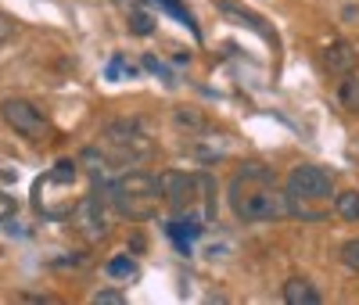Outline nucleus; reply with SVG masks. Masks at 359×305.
Instances as JSON below:
<instances>
[{
  "mask_svg": "<svg viewBox=\"0 0 359 305\" xmlns=\"http://www.w3.org/2000/svg\"><path fill=\"white\" fill-rule=\"evenodd\" d=\"M11 212H15V198L11 194H0V223H4Z\"/></svg>",
  "mask_w": 359,
  "mask_h": 305,
  "instance_id": "obj_18",
  "label": "nucleus"
},
{
  "mask_svg": "<svg viewBox=\"0 0 359 305\" xmlns=\"http://www.w3.org/2000/svg\"><path fill=\"white\" fill-rule=\"evenodd\" d=\"M284 301H287V305H320L323 294H320L306 277H291V280L284 284Z\"/></svg>",
  "mask_w": 359,
  "mask_h": 305,
  "instance_id": "obj_9",
  "label": "nucleus"
},
{
  "mask_svg": "<svg viewBox=\"0 0 359 305\" xmlns=\"http://www.w3.org/2000/svg\"><path fill=\"white\" fill-rule=\"evenodd\" d=\"M230 208L245 223H273L291 216V198L277 187L273 169L248 162L230 179Z\"/></svg>",
  "mask_w": 359,
  "mask_h": 305,
  "instance_id": "obj_1",
  "label": "nucleus"
},
{
  "mask_svg": "<svg viewBox=\"0 0 359 305\" xmlns=\"http://www.w3.org/2000/svg\"><path fill=\"white\" fill-rule=\"evenodd\" d=\"M130 33L137 36H151L155 33V18L147 11H130Z\"/></svg>",
  "mask_w": 359,
  "mask_h": 305,
  "instance_id": "obj_13",
  "label": "nucleus"
},
{
  "mask_svg": "<svg viewBox=\"0 0 359 305\" xmlns=\"http://www.w3.org/2000/svg\"><path fill=\"white\" fill-rule=\"evenodd\" d=\"M108 198L101 194V191H90L79 205H76V226H79V233L86 237V240H101V237H108V230H111V216H108Z\"/></svg>",
  "mask_w": 359,
  "mask_h": 305,
  "instance_id": "obj_7",
  "label": "nucleus"
},
{
  "mask_svg": "<svg viewBox=\"0 0 359 305\" xmlns=\"http://www.w3.org/2000/svg\"><path fill=\"white\" fill-rule=\"evenodd\" d=\"M144 69H147V72H158V76H165V79H169L165 65H162V61H155V57H144Z\"/></svg>",
  "mask_w": 359,
  "mask_h": 305,
  "instance_id": "obj_19",
  "label": "nucleus"
},
{
  "mask_svg": "<svg viewBox=\"0 0 359 305\" xmlns=\"http://www.w3.org/2000/svg\"><path fill=\"white\" fill-rule=\"evenodd\" d=\"M338 97L348 111H359V76H341V86H338Z\"/></svg>",
  "mask_w": 359,
  "mask_h": 305,
  "instance_id": "obj_11",
  "label": "nucleus"
},
{
  "mask_svg": "<svg viewBox=\"0 0 359 305\" xmlns=\"http://www.w3.org/2000/svg\"><path fill=\"white\" fill-rule=\"evenodd\" d=\"M104 198L123 219L147 223V219L158 216L162 187H158V176L140 172V169H126V172L104 179Z\"/></svg>",
  "mask_w": 359,
  "mask_h": 305,
  "instance_id": "obj_4",
  "label": "nucleus"
},
{
  "mask_svg": "<svg viewBox=\"0 0 359 305\" xmlns=\"http://www.w3.org/2000/svg\"><path fill=\"white\" fill-rule=\"evenodd\" d=\"M90 191H94V176L86 172V165L79 158H62L33 183V205L47 219H65Z\"/></svg>",
  "mask_w": 359,
  "mask_h": 305,
  "instance_id": "obj_2",
  "label": "nucleus"
},
{
  "mask_svg": "<svg viewBox=\"0 0 359 305\" xmlns=\"http://www.w3.org/2000/svg\"><path fill=\"white\" fill-rule=\"evenodd\" d=\"M104 269H108V277H115V280H130V277H137V262H133L130 255H115Z\"/></svg>",
  "mask_w": 359,
  "mask_h": 305,
  "instance_id": "obj_12",
  "label": "nucleus"
},
{
  "mask_svg": "<svg viewBox=\"0 0 359 305\" xmlns=\"http://www.w3.org/2000/svg\"><path fill=\"white\" fill-rule=\"evenodd\" d=\"M0 115H4V122L25 140H47L50 137V122L47 115L25 97H8L4 104H0Z\"/></svg>",
  "mask_w": 359,
  "mask_h": 305,
  "instance_id": "obj_6",
  "label": "nucleus"
},
{
  "mask_svg": "<svg viewBox=\"0 0 359 305\" xmlns=\"http://www.w3.org/2000/svg\"><path fill=\"white\" fill-rule=\"evenodd\" d=\"M323 65H327V72H334V76H348L359 65V54H355V47L348 40H334L331 47L323 50Z\"/></svg>",
  "mask_w": 359,
  "mask_h": 305,
  "instance_id": "obj_8",
  "label": "nucleus"
},
{
  "mask_svg": "<svg viewBox=\"0 0 359 305\" xmlns=\"http://www.w3.org/2000/svg\"><path fill=\"white\" fill-rule=\"evenodd\" d=\"M11 36H15V22H11L8 15H0V43L11 40Z\"/></svg>",
  "mask_w": 359,
  "mask_h": 305,
  "instance_id": "obj_17",
  "label": "nucleus"
},
{
  "mask_svg": "<svg viewBox=\"0 0 359 305\" xmlns=\"http://www.w3.org/2000/svg\"><path fill=\"white\" fill-rule=\"evenodd\" d=\"M118 72H123V61H118V57H115V61H111V65H108V79H115Z\"/></svg>",
  "mask_w": 359,
  "mask_h": 305,
  "instance_id": "obj_20",
  "label": "nucleus"
},
{
  "mask_svg": "<svg viewBox=\"0 0 359 305\" xmlns=\"http://www.w3.org/2000/svg\"><path fill=\"white\" fill-rule=\"evenodd\" d=\"M176 122H180V126H194V130H201V126H205V118H201V115H194L191 108H180V111H176Z\"/></svg>",
  "mask_w": 359,
  "mask_h": 305,
  "instance_id": "obj_16",
  "label": "nucleus"
},
{
  "mask_svg": "<svg viewBox=\"0 0 359 305\" xmlns=\"http://www.w3.org/2000/svg\"><path fill=\"white\" fill-rule=\"evenodd\" d=\"M287 198H291V212L306 219H320L309 205H327L334 198V179L320 165H298L287 176Z\"/></svg>",
  "mask_w": 359,
  "mask_h": 305,
  "instance_id": "obj_5",
  "label": "nucleus"
},
{
  "mask_svg": "<svg viewBox=\"0 0 359 305\" xmlns=\"http://www.w3.org/2000/svg\"><path fill=\"white\" fill-rule=\"evenodd\" d=\"M90 301H94V305H123L126 294L115 291V287H101V291H94V298H90Z\"/></svg>",
  "mask_w": 359,
  "mask_h": 305,
  "instance_id": "obj_15",
  "label": "nucleus"
},
{
  "mask_svg": "<svg viewBox=\"0 0 359 305\" xmlns=\"http://www.w3.org/2000/svg\"><path fill=\"white\" fill-rule=\"evenodd\" d=\"M334 208H338V216L348 219V223H359V191H345L334 198Z\"/></svg>",
  "mask_w": 359,
  "mask_h": 305,
  "instance_id": "obj_10",
  "label": "nucleus"
},
{
  "mask_svg": "<svg viewBox=\"0 0 359 305\" xmlns=\"http://www.w3.org/2000/svg\"><path fill=\"white\" fill-rule=\"evenodd\" d=\"M338 255H341V262H345V266H348L352 273H359V237H352V240H345Z\"/></svg>",
  "mask_w": 359,
  "mask_h": 305,
  "instance_id": "obj_14",
  "label": "nucleus"
},
{
  "mask_svg": "<svg viewBox=\"0 0 359 305\" xmlns=\"http://www.w3.org/2000/svg\"><path fill=\"white\" fill-rule=\"evenodd\" d=\"M162 201L176 212V219L205 226L216 216V183L205 172H162L158 176Z\"/></svg>",
  "mask_w": 359,
  "mask_h": 305,
  "instance_id": "obj_3",
  "label": "nucleus"
}]
</instances>
